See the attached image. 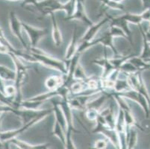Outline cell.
Returning <instances> with one entry per match:
<instances>
[{"instance_id":"ab89813d","label":"cell","mask_w":150,"mask_h":149,"mask_svg":"<svg viewBox=\"0 0 150 149\" xmlns=\"http://www.w3.org/2000/svg\"><path fill=\"white\" fill-rule=\"evenodd\" d=\"M81 1H83V2H84V1H85V0H81Z\"/></svg>"},{"instance_id":"5b68a950","label":"cell","mask_w":150,"mask_h":149,"mask_svg":"<svg viewBox=\"0 0 150 149\" xmlns=\"http://www.w3.org/2000/svg\"><path fill=\"white\" fill-rule=\"evenodd\" d=\"M116 94L119 95L120 96L123 97L125 98H128V99H130V100L134 101L136 103L139 104L140 107H142V109L144 110V114L146 116V118H149L150 116V104L148 102L146 97H144V95L140 94V93H138L136 90H128V91H125V92L122 93H119Z\"/></svg>"},{"instance_id":"d4e9b609","label":"cell","mask_w":150,"mask_h":149,"mask_svg":"<svg viewBox=\"0 0 150 149\" xmlns=\"http://www.w3.org/2000/svg\"><path fill=\"white\" fill-rule=\"evenodd\" d=\"M120 17L122 19H123L124 20L127 22L128 23H132V24L139 25L141 24L144 20L142 18L141 14H136V13H125V14L120 16Z\"/></svg>"},{"instance_id":"6da1fadb","label":"cell","mask_w":150,"mask_h":149,"mask_svg":"<svg viewBox=\"0 0 150 149\" xmlns=\"http://www.w3.org/2000/svg\"><path fill=\"white\" fill-rule=\"evenodd\" d=\"M15 65V78L13 80V86L16 89V96L13 102L12 107L19 109L20 103L23 101L22 89L23 85L28 81V68L23 63V60L13 54H9Z\"/></svg>"},{"instance_id":"8fae6325","label":"cell","mask_w":150,"mask_h":149,"mask_svg":"<svg viewBox=\"0 0 150 149\" xmlns=\"http://www.w3.org/2000/svg\"><path fill=\"white\" fill-rule=\"evenodd\" d=\"M78 28L75 26L74 30H73V36L71 38L70 42L69 43L67 48L66 49V52L64 55V61H70V60L76 55L78 53V49H79V36H78Z\"/></svg>"},{"instance_id":"d6986e66","label":"cell","mask_w":150,"mask_h":149,"mask_svg":"<svg viewBox=\"0 0 150 149\" xmlns=\"http://www.w3.org/2000/svg\"><path fill=\"white\" fill-rule=\"evenodd\" d=\"M126 149H134L137 143V131L135 127L126 128Z\"/></svg>"},{"instance_id":"5bb4252c","label":"cell","mask_w":150,"mask_h":149,"mask_svg":"<svg viewBox=\"0 0 150 149\" xmlns=\"http://www.w3.org/2000/svg\"><path fill=\"white\" fill-rule=\"evenodd\" d=\"M50 18L52 21V36L53 42L55 46L59 47L63 43V37L61 31L58 27V22H57L54 13L50 15Z\"/></svg>"},{"instance_id":"2e32d148","label":"cell","mask_w":150,"mask_h":149,"mask_svg":"<svg viewBox=\"0 0 150 149\" xmlns=\"http://www.w3.org/2000/svg\"><path fill=\"white\" fill-rule=\"evenodd\" d=\"M99 114L104 118L106 124L109 128L114 129L116 124V119H117V115H115L114 110V107L112 105L106 108L102 109L99 112Z\"/></svg>"},{"instance_id":"8992f818","label":"cell","mask_w":150,"mask_h":149,"mask_svg":"<svg viewBox=\"0 0 150 149\" xmlns=\"http://www.w3.org/2000/svg\"><path fill=\"white\" fill-rule=\"evenodd\" d=\"M8 20L10 29L11 31V32L13 33V35H14V36L20 40L21 44L23 45V48H24L26 51H28L30 48V45L27 44L25 39L23 37V33H22V29H23V25H22V23H23V22L20 21V19L17 17V14H16L15 12L13 11H11L9 12Z\"/></svg>"},{"instance_id":"4fadbf2b","label":"cell","mask_w":150,"mask_h":149,"mask_svg":"<svg viewBox=\"0 0 150 149\" xmlns=\"http://www.w3.org/2000/svg\"><path fill=\"white\" fill-rule=\"evenodd\" d=\"M50 101H51L53 107V112L54 113V117H55V121H58L60 125H61V127L63 128V129L64 130L67 132V123L66 118H65V116L64 114V112H63L62 109L61 108V106L59 105V102H56L54 101V98H51Z\"/></svg>"},{"instance_id":"ffe728a7","label":"cell","mask_w":150,"mask_h":149,"mask_svg":"<svg viewBox=\"0 0 150 149\" xmlns=\"http://www.w3.org/2000/svg\"><path fill=\"white\" fill-rule=\"evenodd\" d=\"M138 26L139 30L140 31V34H141L142 39H143V49H142L141 53L139 55V57L144 60L150 59V43L147 40V38L146 37L145 31H144V28L142 27L141 24L139 25Z\"/></svg>"},{"instance_id":"277c9868","label":"cell","mask_w":150,"mask_h":149,"mask_svg":"<svg viewBox=\"0 0 150 149\" xmlns=\"http://www.w3.org/2000/svg\"><path fill=\"white\" fill-rule=\"evenodd\" d=\"M48 115L50 114H43L41 116H39L37 118L34 119L31 121H30L29 122H28L27 124L22 125L21 128H18V129L13 130V131H5V132H1L0 133V140L2 142H8L11 139H14V138L17 137L19 135L22 134L23 132L28 131L29 128H31V127L34 126L35 124L38 123L39 121H40L41 120H43V119L46 118Z\"/></svg>"},{"instance_id":"cb8c5ba5","label":"cell","mask_w":150,"mask_h":149,"mask_svg":"<svg viewBox=\"0 0 150 149\" xmlns=\"http://www.w3.org/2000/svg\"><path fill=\"white\" fill-rule=\"evenodd\" d=\"M52 135L57 136L60 139V141L62 143V144L64 145L65 141H66V131L63 129L61 125L57 121H54Z\"/></svg>"},{"instance_id":"f546056e","label":"cell","mask_w":150,"mask_h":149,"mask_svg":"<svg viewBox=\"0 0 150 149\" xmlns=\"http://www.w3.org/2000/svg\"><path fill=\"white\" fill-rule=\"evenodd\" d=\"M108 31L110 34V35H111L114 38L120 37H123L125 38V39H127V37L125 35V32L122 30V28L117 26V25H110V28H109Z\"/></svg>"},{"instance_id":"603a6c76","label":"cell","mask_w":150,"mask_h":149,"mask_svg":"<svg viewBox=\"0 0 150 149\" xmlns=\"http://www.w3.org/2000/svg\"><path fill=\"white\" fill-rule=\"evenodd\" d=\"M132 90L129 86V83L127 81V77L126 78H121L119 77L118 79L115 81V84H114V91L113 92L119 93L125 92V91H128V90Z\"/></svg>"},{"instance_id":"484cf974","label":"cell","mask_w":150,"mask_h":149,"mask_svg":"<svg viewBox=\"0 0 150 149\" xmlns=\"http://www.w3.org/2000/svg\"><path fill=\"white\" fill-rule=\"evenodd\" d=\"M102 4V6L107 8H110L113 10L124 11L125 5L121 2H117L115 0H98Z\"/></svg>"},{"instance_id":"44dd1931","label":"cell","mask_w":150,"mask_h":149,"mask_svg":"<svg viewBox=\"0 0 150 149\" xmlns=\"http://www.w3.org/2000/svg\"><path fill=\"white\" fill-rule=\"evenodd\" d=\"M124 112V119H125V123L126 128H132V127H137L141 131H144L142 129V127L139 125L138 123L136 121L135 118L134 117L133 113H132V110L130 107L125 110H122Z\"/></svg>"},{"instance_id":"1f68e13d","label":"cell","mask_w":150,"mask_h":149,"mask_svg":"<svg viewBox=\"0 0 150 149\" xmlns=\"http://www.w3.org/2000/svg\"><path fill=\"white\" fill-rule=\"evenodd\" d=\"M84 115H85L86 118L88 119L89 121H96L98 116L99 114L100 110H95L92 108H87L84 110Z\"/></svg>"},{"instance_id":"e0dca14e","label":"cell","mask_w":150,"mask_h":149,"mask_svg":"<svg viewBox=\"0 0 150 149\" xmlns=\"http://www.w3.org/2000/svg\"><path fill=\"white\" fill-rule=\"evenodd\" d=\"M8 142L13 143L20 149H50V146L52 145L51 143H49L40 145H31L26 142L17 139V138H14V139H11Z\"/></svg>"},{"instance_id":"7402d4cb","label":"cell","mask_w":150,"mask_h":149,"mask_svg":"<svg viewBox=\"0 0 150 149\" xmlns=\"http://www.w3.org/2000/svg\"><path fill=\"white\" fill-rule=\"evenodd\" d=\"M129 61L137 68L139 72H142L143 71L149 70L150 69V63L140 58L139 56H133Z\"/></svg>"},{"instance_id":"83f0119b","label":"cell","mask_w":150,"mask_h":149,"mask_svg":"<svg viewBox=\"0 0 150 149\" xmlns=\"http://www.w3.org/2000/svg\"><path fill=\"white\" fill-rule=\"evenodd\" d=\"M0 78L4 81H13L15 78V70L0 65Z\"/></svg>"},{"instance_id":"9c48e42d","label":"cell","mask_w":150,"mask_h":149,"mask_svg":"<svg viewBox=\"0 0 150 149\" xmlns=\"http://www.w3.org/2000/svg\"><path fill=\"white\" fill-rule=\"evenodd\" d=\"M65 20H79L82 22L85 25H87L88 27L94 24L93 22L89 18L85 11V7H84V2L81 0H77L76 2V8L73 12V13L70 16H66L64 18Z\"/></svg>"},{"instance_id":"d6a6232c","label":"cell","mask_w":150,"mask_h":149,"mask_svg":"<svg viewBox=\"0 0 150 149\" xmlns=\"http://www.w3.org/2000/svg\"><path fill=\"white\" fill-rule=\"evenodd\" d=\"M120 69L127 74L134 73V72H139L137 69V68H136L129 61H125V62L121 66V67L120 68Z\"/></svg>"},{"instance_id":"30bf717a","label":"cell","mask_w":150,"mask_h":149,"mask_svg":"<svg viewBox=\"0 0 150 149\" xmlns=\"http://www.w3.org/2000/svg\"><path fill=\"white\" fill-rule=\"evenodd\" d=\"M111 16L109 15H106L104 18L98 22L97 23H94L93 25L88 27V30L84 33V35L80 38L79 43L81 42H85V43H89L93 40L96 38V35L99 31V30L102 28V27L104 25L105 23L110 22Z\"/></svg>"},{"instance_id":"e575fe53","label":"cell","mask_w":150,"mask_h":149,"mask_svg":"<svg viewBox=\"0 0 150 149\" xmlns=\"http://www.w3.org/2000/svg\"><path fill=\"white\" fill-rule=\"evenodd\" d=\"M140 14L144 21L150 22V8L145 9Z\"/></svg>"},{"instance_id":"52a82bcc","label":"cell","mask_w":150,"mask_h":149,"mask_svg":"<svg viewBox=\"0 0 150 149\" xmlns=\"http://www.w3.org/2000/svg\"><path fill=\"white\" fill-rule=\"evenodd\" d=\"M96 124L95 128L93 129L92 133H102L108 139L109 142L114 145V147H115L116 149H121L120 140L118 133H117L115 129H112L105 125H101L99 123H96Z\"/></svg>"},{"instance_id":"3957f363","label":"cell","mask_w":150,"mask_h":149,"mask_svg":"<svg viewBox=\"0 0 150 149\" xmlns=\"http://www.w3.org/2000/svg\"><path fill=\"white\" fill-rule=\"evenodd\" d=\"M36 11L39 12L41 19L46 15H51L58 11H66V4L61 3L58 0H39L35 5Z\"/></svg>"},{"instance_id":"74e56055","label":"cell","mask_w":150,"mask_h":149,"mask_svg":"<svg viewBox=\"0 0 150 149\" xmlns=\"http://www.w3.org/2000/svg\"><path fill=\"white\" fill-rule=\"evenodd\" d=\"M115 1H117V2H122V1H123V0H115Z\"/></svg>"},{"instance_id":"ba28073f","label":"cell","mask_w":150,"mask_h":149,"mask_svg":"<svg viewBox=\"0 0 150 149\" xmlns=\"http://www.w3.org/2000/svg\"><path fill=\"white\" fill-rule=\"evenodd\" d=\"M23 30L27 33L28 37L30 39V47H38V43L40 40L47 35V30L46 28H35L31 25L25 23H22Z\"/></svg>"},{"instance_id":"9a60e30c","label":"cell","mask_w":150,"mask_h":149,"mask_svg":"<svg viewBox=\"0 0 150 149\" xmlns=\"http://www.w3.org/2000/svg\"><path fill=\"white\" fill-rule=\"evenodd\" d=\"M93 64H95L96 65L99 66L103 69V72H102V75L101 76V77L102 78H107L108 76L110 75L114 69H117L114 68V66L111 64V63L110 62V60H109L108 57H103L102 58H98V59H95L94 61H92Z\"/></svg>"},{"instance_id":"4dcf8cb0","label":"cell","mask_w":150,"mask_h":149,"mask_svg":"<svg viewBox=\"0 0 150 149\" xmlns=\"http://www.w3.org/2000/svg\"><path fill=\"white\" fill-rule=\"evenodd\" d=\"M73 131L71 130H67L66 132V141L64 143L65 149H76V145L74 144L73 139H72V134H73Z\"/></svg>"},{"instance_id":"8d00e7d4","label":"cell","mask_w":150,"mask_h":149,"mask_svg":"<svg viewBox=\"0 0 150 149\" xmlns=\"http://www.w3.org/2000/svg\"><path fill=\"white\" fill-rule=\"evenodd\" d=\"M8 1H11V2H17V1H20V0H8Z\"/></svg>"},{"instance_id":"d590c367","label":"cell","mask_w":150,"mask_h":149,"mask_svg":"<svg viewBox=\"0 0 150 149\" xmlns=\"http://www.w3.org/2000/svg\"><path fill=\"white\" fill-rule=\"evenodd\" d=\"M145 34H146V37L147 38V40L149 41V43H150V32L149 31H145Z\"/></svg>"},{"instance_id":"f35d334b","label":"cell","mask_w":150,"mask_h":149,"mask_svg":"<svg viewBox=\"0 0 150 149\" xmlns=\"http://www.w3.org/2000/svg\"><path fill=\"white\" fill-rule=\"evenodd\" d=\"M147 31L150 32V22H149V29H148V31Z\"/></svg>"},{"instance_id":"7c38bea8","label":"cell","mask_w":150,"mask_h":149,"mask_svg":"<svg viewBox=\"0 0 150 149\" xmlns=\"http://www.w3.org/2000/svg\"><path fill=\"white\" fill-rule=\"evenodd\" d=\"M110 25H117V26L120 27L122 28V31L125 32V35L127 37V40L129 41L131 46H133V37H132V33L131 29L129 27V23L127 22L122 19L120 16H117V17H112L110 18Z\"/></svg>"},{"instance_id":"ac0fdd59","label":"cell","mask_w":150,"mask_h":149,"mask_svg":"<svg viewBox=\"0 0 150 149\" xmlns=\"http://www.w3.org/2000/svg\"><path fill=\"white\" fill-rule=\"evenodd\" d=\"M64 84V75L62 76H51L45 81V86L49 91L55 90Z\"/></svg>"},{"instance_id":"7a4b0ae2","label":"cell","mask_w":150,"mask_h":149,"mask_svg":"<svg viewBox=\"0 0 150 149\" xmlns=\"http://www.w3.org/2000/svg\"><path fill=\"white\" fill-rule=\"evenodd\" d=\"M28 52L37 63H40L50 69L58 71L62 75H67V73L68 66L65 61L57 59L38 47H30Z\"/></svg>"},{"instance_id":"836d02e7","label":"cell","mask_w":150,"mask_h":149,"mask_svg":"<svg viewBox=\"0 0 150 149\" xmlns=\"http://www.w3.org/2000/svg\"><path fill=\"white\" fill-rule=\"evenodd\" d=\"M108 146V141L106 139H98L93 143L89 149H106Z\"/></svg>"},{"instance_id":"4316f807","label":"cell","mask_w":150,"mask_h":149,"mask_svg":"<svg viewBox=\"0 0 150 149\" xmlns=\"http://www.w3.org/2000/svg\"><path fill=\"white\" fill-rule=\"evenodd\" d=\"M134 90H136L138 93H140V94L144 95V97H146L148 102H149L150 104V95L149 94L148 90H147V87L146 86L145 81H144V78H143V76H142V74L140 73V77H139V81L137 83V86H136L135 89Z\"/></svg>"},{"instance_id":"f1b7e54d","label":"cell","mask_w":150,"mask_h":149,"mask_svg":"<svg viewBox=\"0 0 150 149\" xmlns=\"http://www.w3.org/2000/svg\"><path fill=\"white\" fill-rule=\"evenodd\" d=\"M88 76H87L85 72H84V69H83L82 66L80 64V62L76 66V69H75L74 74H73V78L75 80H80V81H84L85 79L88 78Z\"/></svg>"}]
</instances>
